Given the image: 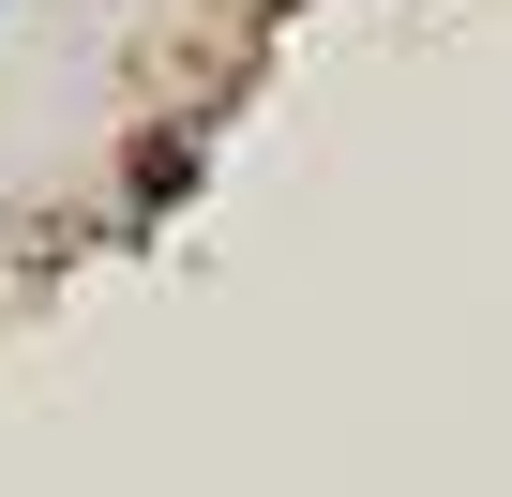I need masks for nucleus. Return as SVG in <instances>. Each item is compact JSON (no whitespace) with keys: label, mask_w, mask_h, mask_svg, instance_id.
Instances as JSON below:
<instances>
[]
</instances>
